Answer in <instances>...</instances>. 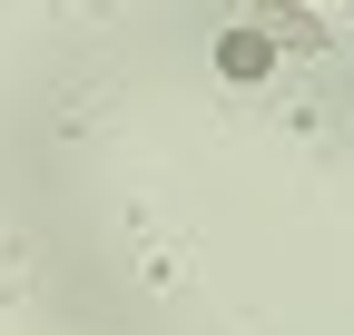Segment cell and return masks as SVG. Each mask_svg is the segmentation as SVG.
<instances>
[{"instance_id":"1","label":"cell","mask_w":354,"mask_h":335,"mask_svg":"<svg viewBox=\"0 0 354 335\" xmlns=\"http://www.w3.org/2000/svg\"><path fill=\"white\" fill-rule=\"evenodd\" d=\"M216 69H227V79H266V69H276V39H266V30H227V39H216Z\"/></svg>"}]
</instances>
